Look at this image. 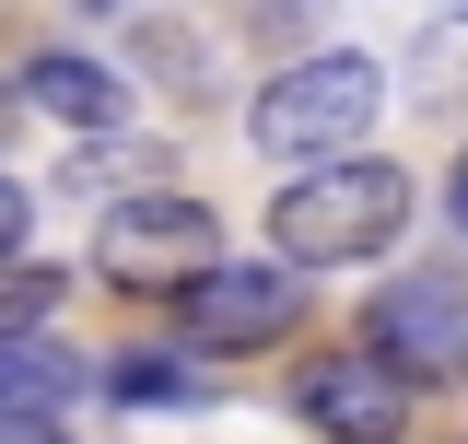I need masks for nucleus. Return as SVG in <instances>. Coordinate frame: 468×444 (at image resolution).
<instances>
[{
    "label": "nucleus",
    "instance_id": "f257e3e1",
    "mask_svg": "<svg viewBox=\"0 0 468 444\" xmlns=\"http://www.w3.org/2000/svg\"><path fill=\"white\" fill-rule=\"evenodd\" d=\"M410 222V175L375 153H328V164H292V187L270 199V246L292 270H351V258H387Z\"/></svg>",
    "mask_w": 468,
    "mask_h": 444
},
{
    "label": "nucleus",
    "instance_id": "f03ea898",
    "mask_svg": "<svg viewBox=\"0 0 468 444\" xmlns=\"http://www.w3.org/2000/svg\"><path fill=\"white\" fill-rule=\"evenodd\" d=\"M375 106H387V70L328 48V58H292L282 82L246 106V141H258L270 164H328V153H363Z\"/></svg>",
    "mask_w": 468,
    "mask_h": 444
},
{
    "label": "nucleus",
    "instance_id": "7ed1b4c3",
    "mask_svg": "<svg viewBox=\"0 0 468 444\" xmlns=\"http://www.w3.org/2000/svg\"><path fill=\"white\" fill-rule=\"evenodd\" d=\"M211 258H223V222H211V199H187V187H129L94 222V270L129 280V292H176V280H199Z\"/></svg>",
    "mask_w": 468,
    "mask_h": 444
},
{
    "label": "nucleus",
    "instance_id": "20e7f679",
    "mask_svg": "<svg viewBox=\"0 0 468 444\" xmlns=\"http://www.w3.org/2000/svg\"><path fill=\"white\" fill-rule=\"evenodd\" d=\"M363 351H387L410 386H468V280L457 270H399L363 304Z\"/></svg>",
    "mask_w": 468,
    "mask_h": 444
},
{
    "label": "nucleus",
    "instance_id": "39448f33",
    "mask_svg": "<svg viewBox=\"0 0 468 444\" xmlns=\"http://www.w3.org/2000/svg\"><path fill=\"white\" fill-rule=\"evenodd\" d=\"M304 292L316 280L292 270V258H211L199 280H176V316H187L199 351H270V339H292Z\"/></svg>",
    "mask_w": 468,
    "mask_h": 444
},
{
    "label": "nucleus",
    "instance_id": "423d86ee",
    "mask_svg": "<svg viewBox=\"0 0 468 444\" xmlns=\"http://www.w3.org/2000/svg\"><path fill=\"white\" fill-rule=\"evenodd\" d=\"M410 397L421 386H410L387 351H328V363L292 375V409H304L328 444H399L410 433Z\"/></svg>",
    "mask_w": 468,
    "mask_h": 444
},
{
    "label": "nucleus",
    "instance_id": "0eeeda50",
    "mask_svg": "<svg viewBox=\"0 0 468 444\" xmlns=\"http://www.w3.org/2000/svg\"><path fill=\"white\" fill-rule=\"evenodd\" d=\"M12 94H24V106H48V117H70V129H106V117L129 106V82H117V70H94V58H70V48H36Z\"/></svg>",
    "mask_w": 468,
    "mask_h": 444
},
{
    "label": "nucleus",
    "instance_id": "6e6552de",
    "mask_svg": "<svg viewBox=\"0 0 468 444\" xmlns=\"http://www.w3.org/2000/svg\"><path fill=\"white\" fill-rule=\"evenodd\" d=\"M106 397H129V409H199L211 375H187L176 351H129V363H106Z\"/></svg>",
    "mask_w": 468,
    "mask_h": 444
},
{
    "label": "nucleus",
    "instance_id": "1a4fd4ad",
    "mask_svg": "<svg viewBox=\"0 0 468 444\" xmlns=\"http://www.w3.org/2000/svg\"><path fill=\"white\" fill-rule=\"evenodd\" d=\"M58 386H70V363H58L48 339H0V421L12 409H48Z\"/></svg>",
    "mask_w": 468,
    "mask_h": 444
},
{
    "label": "nucleus",
    "instance_id": "9d476101",
    "mask_svg": "<svg viewBox=\"0 0 468 444\" xmlns=\"http://www.w3.org/2000/svg\"><path fill=\"white\" fill-rule=\"evenodd\" d=\"M58 292H70L58 270H36V258H0V339H36V328L58 316Z\"/></svg>",
    "mask_w": 468,
    "mask_h": 444
},
{
    "label": "nucleus",
    "instance_id": "9b49d317",
    "mask_svg": "<svg viewBox=\"0 0 468 444\" xmlns=\"http://www.w3.org/2000/svg\"><path fill=\"white\" fill-rule=\"evenodd\" d=\"M0 444H70V433H58L48 409H12V421H0Z\"/></svg>",
    "mask_w": 468,
    "mask_h": 444
},
{
    "label": "nucleus",
    "instance_id": "f8f14e48",
    "mask_svg": "<svg viewBox=\"0 0 468 444\" xmlns=\"http://www.w3.org/2000/svg\"><path fill=\"white\" fill-rule=\"evenodd\" d=\"M0 258H24V187L0 175Z\"/></svg>",
    "mask_w": 468,
    "mask_h": 444
},
{
    "label": "nucleus",
    "instance_id": "ddd939ff",
    "mask_svg": "<svg viewBox=\"0 0 468 444\" xmlns=\"http://www.w3.org/2000/svg\"><path fill=\"white\" fill-rule=\"evenodd\" d=\"M445 211H457V234H468V153H457V175H445Z\"/></svg>",
    "mask_w": 468,
    "mask_h": 444
}]
</instances>
